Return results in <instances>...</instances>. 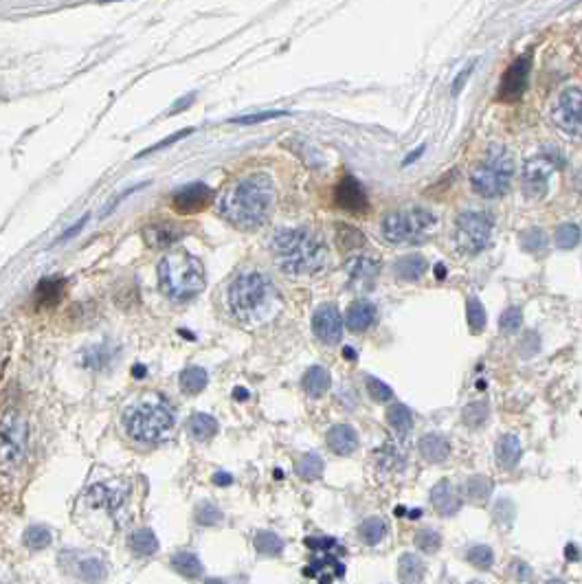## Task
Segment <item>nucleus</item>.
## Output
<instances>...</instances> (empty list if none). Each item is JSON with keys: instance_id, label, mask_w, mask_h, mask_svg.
<instances>
[{"instance_id": "f257e3e1", "label": "nucleus", "mask_w": 582, "mask_h": 584, "mask_svg": "<svg viewBox=\"0 0 582 584\" xmlns=\"http://www.w3.org/2000/svg\"><path fill=\"white\" fill-rule=\"evenodd\" d=\"M275 207V185L268 174H251L237 181L220 200V214L233 227L255 231L268 222Z\"/></svg>"}, {"instance_id": "f03ea898", "label": "nucleus", "mask_w": 582, "mask_h": 584, "mask_svg": "<svg viewBox=\"0 0 582 584\" xmlns=\"http://www.w3.org/2000/svg\"><path fill=\"white\" fill-rule=\"evenodd\" d=\"M271 250L277 266L288 275H315L327 262L323 239L310 229H281L275 233Z\"/></svg>"}, {"instance_id": "7ed1b4c3", "label": "nucleus", "mask_w": 582, "mask_h": 584, "mask_svg": "<svg viewBox=\"0 0 582 584\" xmlns=\"http://www.w3.org/2000/svg\"><path fill=\"white\" fill-rule=\"evenodd\" d=\"M229 308L235 319L244 323H262L277 312L279 294L273 281L262 273H246L231 283Z\"/></svg>"}, {"instance_id": "20e7f679", "label": "nucleus", "mask_w": 582, "mask_h": 584, "mask_svg": "<svg viewBox=\"0 0 582 584\" xmlns=\"http://www.w3.org/2000/svg\"><path fill=\"white\" fill-rule=\"evenodd\" d=\"M204 266L198 257L185 250L170 253L158 264V283L161 290L170 299L185 301L204 290Z\"/></svg>"}, {"instance_id": "39448f33", "label": "nucleus", "mask_w": 582, "mask_h": 584, "mask_svg": "<svg viewBox=\"0 0 582 584\" xmlns=\"http://www.w3.org/2000/svg\"><path fill=\"white\" fill-rule=\"evenodd\" d=\"M514 176V158L510 149L492 143L484 158L472 167L470 172V185L475 193H479L484 198H499L510 189Z\"/></svg>"}, {"instance_id": "423d86ee", "label": "nucleus", "mask_w": 582, "mask_h": 584, "mask_svg": "<svg viewBox=\"0 0 582 584\" xmlns=\"http://www.w3.org/2000/svg\"><path fill=\"white\" fill-rule=\"evenodd\" d=\"M128 433L143 444H158L165 442L176 426L174 413L161 402H145L132 409L126 420Z\"/></svg>"}, {"instance_id": "0eeeda50", "label": "nucleus", "mask_w": 582, "mask_h": 584, "mask_svg": "<svg viewBox=\"0 0 582 584\" xmlns=\"http://www.w3.org/2000/svg\"><path fill=\"white\" fill-rule=\"evenodd\" d=\"M438 227V218L428 209H402V211L387 214L382 218V235L394 244H413L422 242Z\"/></svg>"}, {"instance_id": "6e6552de", "label": "nucleus", "mask_w": 582, "mask_h": 584, "mask_svg": "<svg viewBox=\"0 0 582 584\" xmlns=\"http://www.w3.org/2000/svg\"><path fill=\"white\" fill-rule=\"evenodd\" d=\"M492 237V220L479 211H464L455 220V244L459 250L477 255Z\"/></svg>"}, {"instance_id": "1a4fd4ad", "label": "nucleus", "mask_w": 582, "mask_h": 584, "mask_svg": "<svg viewBox=\"0 0 582 584\" xmlns=\"http://www.w3.org/2000/svg\"><path fill=\"white\" fill-rule=\"evenodd\" d=\"M560 167V158L551 154H536L530 158L523 167V176H521V187L523 193L532 200H539L547 193L549 178Z\"/></svg>"}, {"instance_id": "9d476101", "label": "nucleus", "mask_w": 582, "mask_h": 584, "mask_svg": "<svg viewBox=\"0 0 582 584\" xmlns=\"http://www.w3.org/2000/svg\"><path fill=\"white\" fill-rule=\"evenodd\" d=\"M551 119L560 132L574 139H582V91L580 88H565L558 95L556 106L551 110Z\"/></svg>"}, {"instance_id": "9b49d317", "label": "nucleus", "mask_w": 582, "mask_h": 584, "mask_svg": "<svg viewBox=\"0 0 582 584\" xmlns=\"http://www.w3.org/2000/svg\"><path fill=\"white\" fill-rule=\"evenodd\" d=\"M214 200V189L204 183H191L178 189L172 196V207L178 214L189 216V214H200L211 204Z\"/></svg>"}, {"instance_id": "f8f14e48", "label": "nucleus", "mask_w": 582, "mask_h": 584, "mask_svg": "<svg viewBox=\"0 0 582 584\" xmlns=\"http://www.w3.org/2000/svg\"><path fill=\"white\" fill-rule=\"evenodd\" d=\"M312 332L325 345H336L343 336V319L338 308L332 304L319 306L315 317H312Z\"/></svg>"}, {"instance_id": "ddd939ff", "label": "nucleus", "mask_w": 582, "mask_h": 584, "mask_svg": "<svg viewBox=\"0 0 582 584\" xmlns=\"http://www.w3.org/2000/svg\"><path fill=\"white\" fill-rule=\"evenodd\" d=\"M528 75H530V55H523V57H518L514 64H510V68L505 70L497 97L501 101H516L521 95L525 93Z\"/></svg>"}, {"instance_id": "4468645a", "label": "nucleus", "mask_w": 582, "mask_h": 584, "mask_svg": "<svg viewBox=\"0 0 582 584\" xmlns=\"http://www.w3.org/2000/svg\"><path fill=\"white\" fill-rule=\"evenodd\" d=\"M141 235H143L147 246H152V248H172L174 244L181 242V239H185L187 229L183 227V224L163 220V222L147 224Z\"/></svg>"}, {"instance_id": "2eb2a0df", "label": "nucleus", "mask_w": 582, "mask_h": 584, "mask_svg": "<svg viewBox=\"0 0 582 584\" xmlns=\"http://www.w3.org/2000/svg\"><path fill=\"white\" fill-rule=\"evenodd\" d=\"M24 422L16 413H7L0 422V446H3V453L9 459H18L22 448H24Z\"/></svg>"}, {"instance_id": "dca6fc26", "label": "nucleus", "mask_w": 582, "mask_h": 584, "mask_svg": "<svg viewBox=\"0 0 582 584\" xmlns=\"http://www.w3.org/2000/svg\"><path fill=\"white\" fill-rule=\"evenodd\" d=\"M334 200H336V204L343 209V211L358 214V216L365 214L367 207H369V200H367V193H365L363 185L358 183L356 178H352V176L343 178V183L336 187Z\"/></svg>"}, {"instance_id": "f3484780", "label": "nucleus", "mask_w": 582, "mask_h": 584, "mask_svg": "<svg viewBox=\"0 0 582 584\" xmlns=\"http://www.w3.org/2000/svg\"><path fill=\"white\" fill-rule=\"evenodd\" d=\"M378 271H380V262L374 260V257L361 255V257L350 260V264H348V279H350V286H352L354 290H358V292L371 290V288H374V283H376Z\"/></svg>"}, {"instance_id": "a211bd4d", "label": "nucleus", "mask_w": 582, "mask_h": 584, "mask_svg": "<svg viewBox=\"0 0 582 584\" xmlns=\"http://www.w3.org/2000/svg\"><path fill=\"white\" fill-rule=\"evenodd\" d=\"M431 503L442 516H453V514L459 512V507H461V499H459V494H457V490L453 488L451 481H440V484L433 486Z\"/></svg>"}, {"instance_id": "6ab92c4d", "label": "nucleus", "mask_w": 582, "mask_h": 584, "mask_svg": "<svg viewBox=\"0 0 582 584\" xmlns=\"http://www.w3.org/2000/svg\"><path fill=\"white\" fill-rule=\"evenodd\" d=\"M374 321H376V308H374V304L365 301V299L354 301L345 314V323L352 332H365V329L374 325Z\"/></svg>"}, {"instance_id": "aec40b11", "label": "nucleus", "mask_w": 582, "mask_h": 584, "mask_svg": "<svg viewBox=\"0 0 582 584\" xmlns=\"http://www.w3.org/2000/svg\"><path fill=\"white\" fill-rule=\"evenodd\" d=\"M327 446L332 448L336 455H352L358 448V435L356 430L348 424H336L327 430Z\"/></svg>"}, {"instance_id": "412c9836", "label": "nucleus", "mask_w": 582, "mask_h": 584, "mask_svg": "<svg viewBox=\"0 0 582 584\" xmlns=\"http://www.w3.org/2000/svg\"><path fill=\"white\" fill-rule=\"evenodd\" d=\"M417 448H420V455L426 461H431V463H442V461L449 459V455H451L449 440H446L444 435H438V433H428V435H422Z\"/></svg>"}, {"instance_id": "4be33fe9", "label": "nucleus", "mask_w": 582, "mask_h": 584, "mask_svg": "<svg viewBox=\"0 0 582 584\" xmlns=\"http://www.w3.org/2000/svg\"><path fill=\"white\" fill-rule=\"evenodd\" d=\"M343 574H345V567H343L341 560L330 556V553H325L323 558L310 562V567L306 569V576L317 578L319 584H330L334 578H341Z\"/></svg>"}, {"instance_id": "5701e85b", "label": "nucleus", "mask_w": 582, "mask_h": 584, "mask_svg": "<svg viewBox=\"0 0 582 584\" xmlns=\"http://www.w3.org/2000/svg\"><path fill=\"white\" fill-rule=\"evenodd\" d=\"M330 384H332L330 371H327L325 367H321V365L310 367V369L304 373V380H301L304 391H306L310 398H321V396H325L327 389H330Z\"/></svg>"}, {"instance_id": "b1692460", "label": "nucleus", "mask_w": 582, "mask_h": 584, "mask_svg": "<svg viewBox=\"0 0 582 584\" xmlns=\"http://www.w3.org/2000/svg\"><path fill=\"white\" fill-rule=\"evenodd\" d=\"M426 567L417 553H402L398 562V578L402 584H420L424 580Z\"/></svg>"}, {"instance_id": "393cba45", "label": "nucleus", "mask_w": 582, "mask_h": 584, "mask_svg": "<svg viewBox=\"0 0 582 584\" xmlns=\"http://www.w3.org/2000/svg\"><path fill=\"white\" fill-rule=\"evenodd\" d=\"M394 273L400 281H420L426 273V260L422 255H407L400 257L394 266Z\"/></svg>"}, {"instance_id": "a878e982", "label": "nucleus", "mask_w": 582, "mask_h": 584, "mask_svg": "<svg viewBox=\"0 0 582 584\" xmlns=\"http://www.w3.org/2000/svg\"><path fill=\"white\" fill-rule=\"evenodd\" d=\"M521 453H523V448H521V442L514 435H503L497 444V461L507 470L516 466Z\"/></svg>"}, {"instance_id": "bb28decb", "label": "nucleus", "mask_w": 582, "mask_h": 584, "mask_svg": "<svg viewBox=\"0 0 582 584\" xmlns=\"http://www.w3.org/2000/svg\"><path fill=\"white\" fill-rule=\"evenodd\" d=\"M189 433H191V437L196 440V442L211 440V437L216 435V433H218L216 417H211L209 413H196V415H191V420H189Z\"/></svg>"}, {"instance_id": "cd10ccee", "label": "nucleus", "mask_w": 582, "mask_h": 584, "mask_svg": "<svg viewBox=\"0 0 582 584\" xmlns=\"http://www.w3.org/2000/svg\"><path fill=\"white\" fill-rule=\"evenodd\" d=\"M461 492H464V497L472 503H484L488 497H490V492H492V484L488 481V479L484 474H475V477H468L464 486H461Z\"/></svg>"}, {"instance_id": "c85d7f7f", "label": "nucleus", "mask_w": 582, "mask_h": 584, "mask_svg": "<svg viewBox=\"0 0 582 584\" xmlns=\"http://www.w3.org/2000/svg\"><path fill=\"white\" fill-rule=\"evenodd\" d=\"M358 536L365 545H378L387 536V523L378 516H369L358 525Z\"/></svg>"}, {"instance_id": "c756f323", "label": "nucleus", "mask_w": 582, "mask_h": 584, "mask_svg": "<svg viewBox=\"0 0 582 584\" xmlns=\"http://www.w3.org/2000/svg\"><path fill=\"white\" fill-rule=\"evenodd\" d=\"M130 547L137 556H150L158 549V538L152 530H137L130 536Z\"/></svg>"}, {"instance_id": "7c9ffc66", "label": "nucleus", "mask_w": 582, "mask_h": 584, "mask_svg": "<svg viewBox=\"0 0 582 584\" xmlns=\"http://www.w3.org/2000/svg\"><path fill=\"white\" fill-rule=\"evenodd\" d=\"M209 382V373L202 367H189L181 373V389L185 394H200Z\"/></svg>"}, {"instance_id": "2f4dec72", "label": "nucleus", "mask_w": 582, "mask_h": 584, "mask_svg": "<svg viewBox=\"0 0 582 584\" xmlns=\"http://www.w3.org/2000/svg\"><path fill=\"white\" fill-rule=\"evenodd\" d=\"M172 567L176 569L178 574L185 576V578H198L202 574V564L200 560L193 556V553H176V556L172 558Z\"/></svg>"}, {"instance_id": "473e14b6", "label": "nucleus", "mask_w": 582, "mask_h": 584, "mask_svg": "<svg viewBox=\"0 0 582 584\" xmlns=\"http://www.w3.org/2000/svg\"><path fill=\"white\" fill-rule=\"evenodd\" d=\"M297 474L306 479V481H315V479H319L323 474V459L315 453L304 455L299 461H297Z\"/></svg>"}, {"instance_id": "72a5a7b5", "label": "nucleus", "mask_w": 582, "mask_h": 584, "mask_svg": "<svg viewBox=\"0 0 582 584\" xmlns=\"http://www.w3.org/2000/svg\"><path fill=\"white\" fill-rule=\"evenodd\" d=\"M580 237H582V231L578 224L569 222V224H560V227L556 229L554 233V242L558 248L567 250V248H576L580 244Z\"/></svg>"}, {"instance_id": "f704fd0d", "label": "nucleus", "mask_w": 582, "mask_h": 584, "mask_svg": "<svg viewBox=\"0 0 582 584\" xmlns=\"http://www.w3.org/2000/svg\"><path fill=\"white\" fill-rule=\"evenodd\" d=\"M387 422H389L398 433H407L413 426V413L405 404H391L387 411Z\"/></svg>"}, {"instance_id": "c9c22d12", "label": "nucleus", "mask_w": 582, "mask_h": 584, "mask_svg": "<svg viewBox=\"0 0 582 584\" xmlns=\"http://www.w3.org/2000/svg\"><path fill=\"white\" fill-rule=\"evenodd\" d=\"M488 415H490V409L486 402H470L468 407H464V411H461V420H464L466 426L477 428V426L486 424Z\"/></svg>"}, {"instance_id": "e433bc0d", "label": "nucleus", "mask_w": 582, "mask_h": 584, "mask_svg": "<svg viewBox=\"0 0 582 584\" xmlns=\"http://www.w3.org/2000/svg\"><path fill=\"white\" fill-rule=\"evenodd\" d=\"M336 242L345 250H350V248L363 246L365 244V237H363V233L358 231V229L350 227V224H338V227H336Z\"/></svg>"}, {"instance_id": "4c0bfd02", "label": "nucleus", "mask_w": 582, "mask_h": 584, "mask_svg": "<svg viewBox=\"0 0 582 584\" xmlns=\"http://www.w3.org/2000/svg\"><path fill=\"white\" fill-rule=\"evenodd\" d=\"M255 547L264 556H279L283 549V541L275 532H262L255 536Z\"/></svg>"}, {"instance_id": "58836bf2", "label": "nucleus", "mask_w": 582, "mask_h": 584, "mask_svg": "<svg viewBox=\"0 0 582 584\" xmlns=\"http://www.w3.org/2000/svg\"><path fill=\"white\" fill-rule=\"evenodd\" d=\"M466 560H468L472 567L488 571V569L492 567V562H495V553H492V549H490L488 545H472V547L466 551Z\"/></svg>"}, {"instance_id": "ea45409f", "label": "nucleus", "mask_w": 582, "mask_h": 584, "mask_svg": "<svg viewBox=\"0 0 582 584\" xmlns=\"http://www.w3.org/2000/svg\"><path fill=\"white\" fill-rule=\"evenodd\" d=\"M64 288V281L62 277H47V279H42L38 283V290H36V297H38V301H55V299L59 297V292H62Z\"/></svg>"}, {"instance_id": "a19ab883", "label": "nucleus", "mask_w": 582, "mask_h": 584, "mask_svg": "<svg viewBox=\"0 0 582 584\" xmlns=\"http://www.w3.org/2000/svg\"><path fill=\"white\" fill-rule=\"evenodd\" d=\"M466 312H468V325L475 334H479L482 329L486 327V308L479 299L470 297L468 304H466Z\"/></svg>"}, {"instance_id": "79ce46f5", "label": "nucleus", "mask_w": 582, "mask_h": 584, "mask_svg": "<svg viewBox=\"0 0 582 584\" xmlns=\"http://www.w3.org/2000/svg\"><path fill=\"white\" fill-rule=\"evenodd\" d=\"M53 541V536L47 527H40V525H33V527H29L24 532V545L29 549H44V547H49Z\"/></svg>"}, {"instance_id": "37998d69", "label": "nucleus", "mask_w": 582, "mask_h": 584, "mask_svg": "<svg viewBox=\"0 0 582 584\" xmlns=\"http://www.w3.org/2000/svg\"><path fill=\"white\" fill-rule=\"evenodd\" d=\"M415 547L420 551H424V553H435L442 547V536L435 530L424 527V530H420L415 534Z\"/></svg>"}, {"instance_id": "c03bdc74", "label": "nucleus", "mask_w": 582, "mask_h": 584, "mask_svg": "<svg viewBox=\"0 0 582 584\" xmlns=\"http://www.w3.org/2000/svg\"><path fill=\"white\" fill-rule=\"evenodd\" d=\"M80 576H82L86 582L97 584L103 576H106V567H103V562H101L99 558L82 560V562H80Z\"/></svg>"}, {"instance_id": "a18cd8bd", "label": "nucleus", "mask_w": 582, "mask_h": 584, "mask_svg": "<svg viewBox=\"0 0 582 584\" xmlns=\"http://www.w3.org/2000/svg\"><path fill=\"white\" fill-rule=\"evenodd\" d=\"M499 325H501V332L505 334H514L516 329L523 325V310L521 308H507L503 314H501V319H499Z\"/></svg>"}, {"instance_id": "49530a36", "label": "nucleus", "mask_w": 582, "mask_h": 584, "mask_svg": "<svg viewBox=\"0 0 582 584\" xmlns=\"http://www.w3.org/2000/svg\"><path fill=\"white\" fill-rule=\"evenodd\" d=\"M521 244L530 253H539L547 246V233L543 229H530L521 235Z\"/></svg>"}, {"instance_id": "de8ad7c7", "label": "nucleus", "mask_w": 582, "mask_h": 584, "mask_svg": "<svg viewBox=\"0 0 582 584\" xmlns=\"http://www.w3.org/2000/svg\"><path fill=\"white\" fill-rule=\"evenodd\" d=\"M88 499H91V503L97 505V507H112L114 501H117V497L106 486H93L91 490H88Z\"/></svg>"}, {"instance_id": "09e8293b", "label": "nucleus", "mask_w": 582, "mask_h": 584, "mask_svg": "<svg viewBox=\"0 0 582 584\" xmlns=\"http://www.w3.org/2000/svg\"><path fill=\"white\" fill-rule=\"evenodd\" d=\"M367 391H369V396L374 398L376 402H389L391 398H394V391L389 387H387L382 380H378V378H367Z\"/></svg>"}, {"instance_id": "8fccbe9b", "label": "nucleus", "mask_w": 582, "mask_h": 584, "mask_svg": "<svg viewBox=\"0 0 582 584\" xmlns=\"http://www.w3.org/2000/svg\"><path fill=\"white\" fill-rule=\"evenodd\" d=\"M196 521L200 523V525H218V523L222 521V512L211 503H202L198 507V512H196Z\"/></svg>"}, {"instance_id": "3c124183", "label": "nucleus", "mask_w": 582, "mask_h": 584, "mask_svg": "<svg viewBox=\"0 0 582 584\" xmlns=\"http://www.w3.org/2000/svg\"><path fill=\"white\" fill-rule=\"evenodd\" d=\"M286 110H268V112H260V114H246V117H237L231 119V123H240V126H253V123H262L268 121V119H277V117H286Z\"/></svg>"}, {"instance_id": "603ef678", "label": "nucleus", "mask_w": 582, "mask_h": 584, "mask_svg": "<svg viewBox=\"0 0 582 584\" xmlns=\"http://www.w3.org/2000/svg\"><path fill=\"white\" fill-rule=\"evenodd\" d=\"M193 130L191 128H185V130H181V132H176V134H170V137L165 139V141H161V143H154V145H150L147 149H143V152L139 154V156H147L150 152H156V149H163V147H167V145H172V143H176V141H181L183 137H187V134H191Z\"/></svg>"}, {"instance_id": "864d4df0", "label": "nucleus", "mask_w": 582, "mask_h": 584, "mask_svg": "<svg viewBox=\"0 0 582 584\" xmlns=\"http://www.w3.org/2000/svg\"><path fill=\"white\" fill-rule=\"evenodd\" d=\"M306 545H308L310 549H321V551H330L332 547H336V541H334V538H327V536H323V538H308V541H306Z\"/></svg>"}, {"instance_id": "5fc2aeb1", "label": "nucleus", "mask_w": 582, "mask_h": 584, "mask_svg": "<svg viewBox=\"0 0 582 584\" xmlns=\"http://www.w3.org/2000/svg\"><path fill=\"white\" fill-rule=\"evenodd\" d=\"M86 222H88V216H82V218H80V220H77L75 224H73L70 229H66V231H64L62 235L57 237V244H59V242H64V239H70V237H75V235H77V233H80V231L84 229V224H86Z\"/></svg>"}, {"instance_id": "6e6d98bb", "label": "nucleus", "mask_w": 582, "mask_h": 584, "mask_svg": "<svg viewBox=\"0 0 582 584\" xmlns=\"http://www.w3.org/2000/svg\"><path fill=\"white\" fill-rule=\"evenodd\" d=\"M191 103H193V95H185V97L178 99V101L174 103V106L167 110V114H178V112H183V110H187V108L191 106Z\"/></svg>"}, {"instance_id": "4d7b16f0", "label": "nucleus", "mask_w": 582, "mask_h": 584, "mask_svg": "<svg viewBox=\"0 0 582 584\" xmlns=\"http://www.w3.org/2000/svg\"><path fill=\"white\" fill-rule=\"evenodd\" d=\"M233 481L231 479V474H227V472H218L216 477H214V484H218V486H229Z\"/></svg>"}, {"instance_id": "13d9d810", "label": "nucleus", "mask_w": 582, "mask_h": 584, "mask_svg": "<svg viewBox=\"0 0 582 584\" xmlns=\"http://www.w3.org/2000/svg\"><path fill=\"white\" fill-rule=\"evenodd\" d=\"M422 152H424V145H420V147H417V149H415V152H411V154H409V158L405 160V165H409L411 160H415V158H417V156H420Z\"/></svg>"}, {"instance_id": "bf43d9fd", "label": "nucleus", "mask_w": 582, "mask_h": 584, "mask_svg": "<svg viewBox=\"0 0 582 584\" xmlns=\"http://www.w3.org/2000/svg\"><path fill=\"white\" fill-rule=\"evenodd\" d=\"M233 396H235L237 400H246V398H248V391H244V389H235Z\"/></svg>"}, {"instance_id": "052dcab7", "label": "nucleus", "mask_w": 582, "mask_h": 584, "mask_svg": "<svg viewBox=\"0 0 582 584\" xmlns=\"http://www.w3.org/2000/svg\"><path fill=\"white\" fill-rule=\"evenodd\" d=\"M435 277H438V279H444V277H446V268H444L442 264L435 266Z\"/></svg>"}, {"instance_id": "680f3d73", "label": "nucleus", "mask_w": 582, "mask_h": 584, "mask_svg": "<svg viewBox=\"0 0 582 584\" xmlns=\"http://www.w3.org/2000/svg\"><path fill=\"white\" fill-rule=\"evenodd\" d=\"M576 545H569L567 547V553H569V558H578V553H576V549H574Z\"/></svg>"}, {"instance_id": "e2e57ef3", "label": "nucleus", "mask_w": 582, "mask_h": 584, "mask_svg": "<svg viewBox=\"0 0 582 584\" xmlns=\"http://www.w3.org/2000/svg\"><path fill=\"white\" fill-rule=\"evenodd\" d=\"M134 376H145V369L141 365H137V369H134Z\"/></svg>"}, {"instance_id": "0e129e2a", "label": "nucleus", "mask_w": 582, "mask_h": 584, "mask_svg": "<svg viewBox=\"0 0 582 584\" xmlns=\"http://www.w3.org/2000/svg\"><path fill=\"white\" fill-rule=\"evenodd\" d=\"M204 584H225V582H222V580H218V578H209V580H207Z\"/></svg>"}, {"instance_id": "69168bd1", "label": "nucleus", "mask_w": 582, "mask_h": 584, "mask_svg": "<svg viewBox=\"0 0 582 584\" xmlns=\"http://www.w3.org/2000/svg\"><path fill=\"white\" fill-rule=\"evenodd\" d=\"M356 354L352 352V347H345V358H354Z\"/></svg>"}, {"instance_id": "338daca9", "label": "nucleus", "mask_w": 582, "mask_h": 584, "mask_svg": "<svg viewBox=\"0 0 582 584\" xmlns=\"http://www.w3.org/2000/svg\"><path fill=\"white\" fill-rule=\"evenodd\" d=\"M545 584H565V582L562 580H547Z\"/></svg>"}, {"instance_id": "774afa93", "label": "nucleus", "mask_w": 582, "mask_h": 584, "mask_svg": "<svg viewBox=\"0 0 582 584\" xmlns=\"http://www.w3.org/2000/svg\"><path fill=\"white\" fill-rule=\"evenodd\" d=\"M468 584H482V582H468Z\"/></svg>"}]
</instances>
